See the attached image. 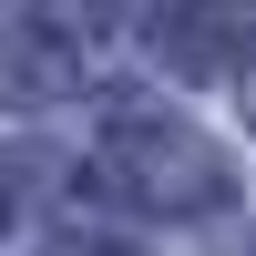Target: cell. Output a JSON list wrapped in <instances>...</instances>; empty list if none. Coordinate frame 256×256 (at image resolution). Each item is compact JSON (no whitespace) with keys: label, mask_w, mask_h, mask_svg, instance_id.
Returning a JSON list of instances; mask_svg holds the SVG:
<instances>
[{"label":"cell","mask_w":256,"mask_h":256,"mask_svg":"<svg viewBox=\"0 0 256 256\" xmlns=\"http://www.w3.org/2000/svg\"><path fill=\"white\" fill-rule=\"evenodd\" d=\"M102 184H123L134 205H164V216L226 205L216 144H195L184 123H154V113H113V134H102Z\"/></svg>","instance_id":"obj_1"},{"label":"cell","mask_w":256,"mask_h":256,"mask_svg":"<svg viewBox=\"0 0 256 256\" xmlns=\"http://www.w3.org/2000/svg\"><path fill=\"white\" fill-rule=\"evenodd\" d=\"M246 0H164L154 10V52L174 62L184 82H216V72H236L246 62Z\"/></svg>","instance_id":"obj_2"},{"label":"cell","mask_w":256,"mask_h":256,"mask_svg":"<svg viewBox=\"0 0 256 256\" xmlns=\"http://www.w3.org/2000/svg\"><path fill=\"white\" fill-rule=\"evenodd\" d=\"M72 41L62 31H41V20H20V31H0V102H52V92H72Z\"/></svg>","instance_id":"obj_3"},{"label":"cell","mask_w":256,"mask_h":256,"mask_svg":"<svg viewBox=\"0 0 256 256\" xmlns=\"http://www.w3.org/2000/svg\"><path fill=\"white\" fill-rule=\"evenodd\" d=\"M0 205H10V174H0Z\"/></svg>","instance_id":"obj_4"}]
</instances>
